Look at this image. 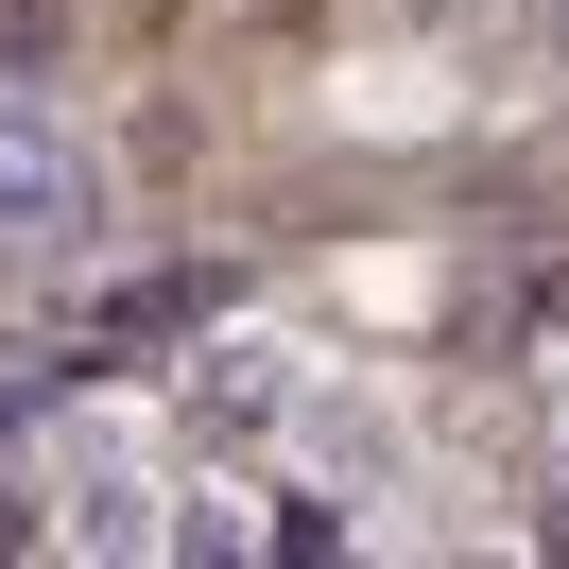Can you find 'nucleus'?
I'll return each instance as SVG.
<instances>
[{
  "instance_id": "obj_4",
  "label": "nucleus",
  "mask_w": 569,
  "mask_h": 569,
  "mask_svg": "<svg viewBox=\"0 0 569 569\" xmlns=\"http://www.w3.org/2000/svg\"><path fill=\"white\" fill-rule=\"evenodd\" d=\"M224 311V277H121L104 293V346H173V328H208Z\"/></svg>"
},
{
  "instance_id": "obj_5",
  "label": "nucleus",
  "mask_w": 569,
  "mask_h": 569,
  "mask_svg": "<svg viewBox=\"0 0 569 569\" xmlns=\"http://www.w3.org/2000/svg\"><path fill=\"white\" fill-rule=\"evenodd\" d=\"M552 431H569V362H552Z\"/></svg>"
},
{
  "instance_id": "obj_3",
  "label": "nucleus",
  "mask_w": 569,
  "mask_h": 569,
  "mask_svg": "<svg viewBox=\"0 0 569 569\" xmlns=\"http://www.w3.org/2000/svg\"><path fill=\"white\" fill-rule=\"evenodd\" d=\"M293 415H311V362L242 346V328H224V346H190V431H208V449H277Z\"/></svg>"
},
{
  "instance_id": "obj_2",
  "label": "nucleus",
  "mask_w": 569,
  "mask_h": 569,
  "mask_svg": "<svg viewBox=\"0 0 569 569\" xmlns=\"http://www.w3.org/2000/svg\"><path fill=\"white\" fill-rule=\"evenodd\" d=\"M173 483H156V449H121V431H87L70 449V518H52V552H173Z\"/></svg>"
},
{
  "instance_id": "obj_1",
  "label": "nucleus",
  "mask_w": 569,
  "mask_h": 569,
  "mask_svg": "<svg viewBox=\"0 0 569 569\" xmlns=\"http://www.w3.org/2000/svg\"><path fill=\"white\" fill-rule=\"evenodd\" d=\"M104 224H121L104 139H87L52 87H0V293H52V277H87V259H104Z\"/></svg>"
}]
</instances>
